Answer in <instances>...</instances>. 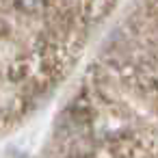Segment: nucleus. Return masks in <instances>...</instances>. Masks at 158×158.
I'll list each match as a JSON object with an SVG mask.
<instances>
[{"label": "nucleus", "mask_w": 158, "mask_h": 158, "mask_svg": "<svg viewBox=\"0 0 158 158\" xmlns=\"http://www.w3.org/2000/svg\"><path fill=\"white\" fill-rule=\"evenodd\" d=\"M46 2H48V0H15V5H18L22 11H26V13H37V11H41Z\"/></svg>", "instance_id": "f257e3e1"}]
</instances>
